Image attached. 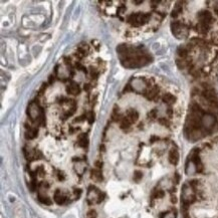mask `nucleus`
I'll use <instances>...</instances> for the list:
<instances>
[{
	"instance_id": "1",
	"label": "nucleus",
	"mask_w": 218,
	"mask_h": 218,
	"mask_svg": "<svg viewBox=\"0 0 218 218\" xmlns=\"http://www.w3.org/2000/svg\"><path fill=\"white\" fill-rule=\"evenodd\" d=\"M150 15L149 14H143V13H133L128 17V22L132 24L133 26H140L144 24L149 19Z\"/></svg>"
},
{
	"instance_id": "2",
	"label": "nucleus",
	"mask_w": 218,
	"mask_h": 218,
	"mask_svg": "<svg viewBox=\"0 0 218 218\" xmlns=\"http://www.w3.org/2000/svg\"><path fill=\"white\" fill-rule=\"evenodd\" d=\"M169 162L173 165L178 164V162H179V153L176 149H172L169 152Z\"/></svg>"
},
{
	"instance_id": "3",
	"label": "nucleus",
	"mask_w": 218,
	"mask_h": 218,
	"mask_svg": "<svg viewBox=\"0 0 218 218\" xmlns=\"http://www.w3.org/2000/svg\"><path fill=\"white\" fill-rule=\"evenodd\" d=\"M199 18H200V22L208 24V23L212 20V15L209 11H202L199 14Z\"/></svg>"
},
{
	"instance_id": "4",
	"label": "nucleus",
	"mask_w": 218,
	"mask_h": 218,
	"mask_svg": "<svg viewBox=\"0 0 218 218\" xmlns=\"http://www.w3.org/2000/svg\"><path fill=\"white\" fill-rule=\"evenodd\" d=\"M138 118H139V114L137 111L132 109L127 111V119L129 120L131 123H136V122L138 121Z\"/></svg>"
},
{
	"instance_id": "5",
	"label": "nucleus",
	"mask_w": 218,
	"mask_h": 218,
	"mask_svg": "<svg viewBox=\"0 0 218 218\" xmlns=\"http://www.w3.org/2000/svg\"><path fill=\"white\" fill-rule=\"evenodd\" d=\"M214 122H215V119H214V117L211 115L204 116L203 119H202V124H203L206 128H211L212 126L214 125Z\"/></svg>"
},
{
	"instance_id": "6",
	"label": "nucleus",
	"mask_w": 218,
	"mask_h": 218,
	"mask_svg": "<svg viewBox=\"0 0 218 218\" xmlns=\"http://www.w3.org/2000/svg\"><path fill=\"white\" fill-rule=\"evenodd\" d=\"M91 177L94 181L96 182H101L103 180V175H102V172L100 169H93L91 172Z\"/></svg>"
},
{
	"instance_id": "7",
	"label": "nucleus",
	"mask_w": 218,
	"mask_h": 218,
	"mask_svg": "<svg viewBox=\"0 0 218 218\" xmlns=\"http://www.w3.org/2000/svg\"><path fill=\"white\" fill-rule=\"evenodd\" d=\"M66 92L70 95H78L80 93V89L76 84H70L66 86Z\"/></svg>"
},
{
	"instance_id": "8",
	"label": "nucleus",
	"mask_w": 218,
	"mask_h": 218,
	"mask_svg": "<svg viewBox=\"0 0 218 218\" xmlns=\"http://www.w3.org/2000/svg\"><path fill=\"white\" fill-rule=\"evenodd\" d=\"M66 196H64V194H62V192H60V190H58V191L54 193V201H56L58 205L64 204V202H66Z\"/></svg>"
},
{
	"instance_id": "9",
	"label": "nucleus",
	"mask_w": 218,
	"mask_h": 218,
	"mask_svg": "<svg viewBox=\"0 0 218 218\" xmlns=\"http://www.w3.org/2000/svg\"><path fill=\"white\" fill-rule=\"evenodd\" d=\"M37 133H38V130L37 129H30L29 128V131H27L25 133V138L27 140H32V139H34L37 136Z\"/></svg>"
},
{
	"instance_id": "10",
	"label": "nucleus",
	"mask_w": 218,
	"mask_h": 218,
	"mask_svg": "<svg viewBox=\"0 0 218 218\" xmlns=\"http://www.w3.org/2000/svg\"><path fill=\"white\" fill-rule=\"evenodd\" d=\"M175 101H176V98L173 95H171V94H166V95L163 97V102H164L165 104H168V105L175 103Z\"/></svg>"
},
{
	"instance_id": "11",
	"label": "nucleus",
	"mask_w": 218,
	"mask_h": 218,
	"mask_svg": "<svg viewBox=\"0 0 218 218\" xmlns=\"http://www.w3.org/2000/svg\"><path fill=\"white\" fill-rule=\"evenodd\" d=\"M78 144L80 147H86L88 145V139H86V134H82L78 136Z\"/></svg>"
},
{
	"instance_id": "12",
	"label": "nucleus",
	"mask_w": 218,
	"mask_h": 218,
	"mask_svg": "<svg viewBox=\"0 0 218 218\" xmlns=\"http://www.w3.org/2000/svg\"><path fill=\"white\" fill-rule=\"evenodd\" d=\"M38 200L41 202V203L45 204V205H50V204H51V200H50V198L46 197V196H42L41 194L38 195Z\"/></svg>"
},
{
	"instance_id": "13",
	"label": "nucleus",
	"mask_w": 218,
	"mask_h": 218,
	"mask_svg": "<svg viewBox=\"0 0 218 218\" xmlns=\"http://www.w3.org/2000/svg\"><path fill=\"white\" fill-rule=\"evenodd\" d=\"M131 125V122L127 119V118H123L121 121V128L122 129H128Z\"/></svg>"
},
{
	"instance_id": "14",
	"label": "nucleus",
	"mask_w": 218,
	"mask_h": 218,
	"mask_svg": "<svg viewBox=\"0 0 218 218\" xmlns=\"http://www.w3.org/2000/svg\"><path fill=\"white\" fill-rule=\"evenodd\" d=\"M198 29H199V31H200V32H202V33L207 32V31H208V24L200 22L199 25H198Z\"/></svg>"
},
{
	"instance_id": "15",
	"label": "nucleus",
	"mask_w": 218,
	"mask_h": 218,
	"mask_svg": "<svg viewBox=\"0 0 218 218\" xmlns=\"http://www.w3.org/2000/svg\"><path fill=\"white\" fill-rule=\"evenodd\" d=\"M142 177H143V174H142L141 171H135V173H134V180L135 181L139 182L141 179H142Z\"/></svg>"
},
{
	"instance_id": "16",
	"label": "nucleus",
	"mask_w": 218,
	"mask_h": 218,
	"mask_svg": "<svg viewBox=\"0 0 218 218\" xmlns=\"http://www.w3.org/2000/svg\"><path fill=\"white\" fill-rule=\"evenodd\" d=\"M157 94H158V89H157V88H154V89L151 90V91L149 92L148 99H153L154 97H156Z\"/></svg>"
},
{
	"instance_id": "17",
	"label": "nucleus",
	"mask_w": 218,
	"mask_h": 218,
	"mask_svg": "<svg viewBox=\"0 0 218 218\" xmlns=\"http://www.w3.org/2000/svg\"><path fill=\"white\" fill-rule=\"evenodd\" d=\"M98 217V214H97V211L96 210H90L86 214V218H97Z\"/></svg>"
},
{
	"instance_id": "18",
	"label": "nucleus",
	"mask_w": 218,
	"mask_h": 218,
	"mask_svg": "<svg viewBox=\"0 0 218 218\" xmlns=\"http://www.w3.org/2000/svg\"><path fill=\"white\" fill-rule=\"evenodd\" d=\"M159 123H160L161 125L165 126V127H168L169 126V122L168 120H166V118H161V119H159Z\"/></svg>"
},
{
	"instance_id": "19",
	"label": "nucleus",
	"mask_w": 218,
	"mask_h": 218,
	"mask_svg": "<svg viewBox=\"0 0 218 218\" xmlns=\"http://www.w3.org/2000/svg\"><path fill=\"white\" fill-rule=\"evenodd\" d=\"M178 53H179V56H181V58H185L186 54H187V51H186V49H184V48H179V49H178Z\"/></svg>"
},
{
	"instance_id": "20",
	"label": "nucleus",
	"mask_w": 218,
	"mask_h": 218,
	"mask_svg": "<svg viewBox=\"0 0 218 218\" xmlns=\"http://www.w3.org/2000/svg\"><path fill=\"white\" fill-rule=\"evenodd\" d=\"M149 118H151V119H155V118H157V111L156 110H152V111L149 113Z\"/></svg>"
},
{
	"instance_id": "21",
	"label": "nucleus",
	"mask_w": 218,
	"mask_h": 218,
	"mask_svg": "<svg viewBox=\"0 0 218 218\" xmlns=\"http://www.w3.org/2000/svg\"><path fill=\"white\" fill-rule=\"evenodd\" d=\"M94 119H95V115H94V113H92L91 112V113L88 115V121H89L90 123H93Z\"/></svg>"
},
{
	"instance_id": "22",
	"label": "nucleus",
	"mask_w": 218,
	"mask_h": 218,
	"mask_svg": "<svg viewBox=\"0 0 218 218\" xmlns=\"http://www.w3.org/2000/svg\"><path fill=\"white\" fill-rule=\"evenodd\" d=\"M86 119V116H80V117H78V119H76V120H74V123H80V122L84 121Z\"/></svg>"
},
{
	"instance_id": "23",
	"label": "nucleus",
	"mask_w": 218,
	"mask_h": 218,
	"mask_svg": "<svg viewBox=\"0 0 218 218\" xmlns=\"http://www.w3.org/2000/svg\"><path fill=\"white\" fill-rule=\"evenodd\" d=\"M163 196H164V192L161 191V190H159V191H157L156 193H155V197H157V198L163 197Z\"/></svg>"
},
{
	"instance_id": "24",
	"label": "nucleus",
	"mask_w": 218,
	"mask_h": 218,
	"mask_svg": "<svg viewBox=\"0 0 218 218\" xmlns=\"http://www.w3.org/2000/svg\"><path fill=\"white\" fill-rule=\"evenodd\" d=\"M95 165H96V168H97V169H100V170H101L102 166H103V163L100 162V161H97V162L95 163Z\"/></svg>"
},
{
	"instance_id": "25",
	"label": "nucleus",
	"mask_w": 218,
	"mask_h": 218,
	"mask_svg": "<svg viewBox=\"0 0 218 218\" xmlns=\"http://www.w3.org/2000/svg\"><path fill=\"white\" fill-rule=\"evenodd\" d=\"M92 76H93V78H97V76H98V72H96V70H92Z\"/></svg>"
},
{
	"instance_id": "26",
	"label": "nucleus",
	"mask_w": 218,
	"mask_h": 218,
	"mask_svg": "<svg viewBox=\"0 0 218 218\" xmlns=\"http://www.w3.org/2000/svg\"><path fill=\"white\" fill-rule=\"evenodd\" d=\"M164 218H174V216H173V215H171L170 213H167L166 215L164 216Z\"/></svg>"
},
{
	"instance_id": "27",
	"label": "nucleus",
	"mask_w": 218,
	"mask_h": 218,
	"mask_svg": "<svg viewBox=\"0 0 218 218\" xmlns=\"http://www.w3.org/2000/svg\"><path fill=\"white\" fill-rule=\"evenodd\" d=\"M90 89H91V86H90V84H84V90H86V91H89Z\"/></svg>"
},
{
	"instance_id": "28",
	"label": "nucleus",
	"mask_w": 218,
	"mask_h": 218,
	"mask_svg": "<svg viewBox=\"0 0 218 218\" xmlns=\"http://www.w3.org/2000/svg\"><path fill=\"white\" fill-rule=\"evenodd\" d=\"M53 82H54V78L52 76H49V84H52Z\"/></svg>"
},
{
	"instance_id": "29",
	"label": "nucleus",
	"mask_w": 218,
	"mask_h": 218,
	"mask_svg": "<svg viewBox=\"0 0 218 218\" xmlns=\"http://www.w3.org/2000/svg\"><path fill=\"white\" fill-rule=\"evenodd\" d=\"M214 10H215V12L217 13V15H218V2H217V4L214 6Z\"/></svg>"
},
{
	"instance_id": "30",
	"label": "nucleus",
	"mask_w": 218,
	"mask_h": 218,
	"mask_svg": "<svg viewBox=\"0 0 218 218\" xmlns=\"http://www.w3.org/2000/svg\"><path fill=\"white\" fill-rule=\"evenodd\" d=\"M215 42H216V43H217V44H218V38H217V39H215Z\"/></svg>"
}]
</instances>
